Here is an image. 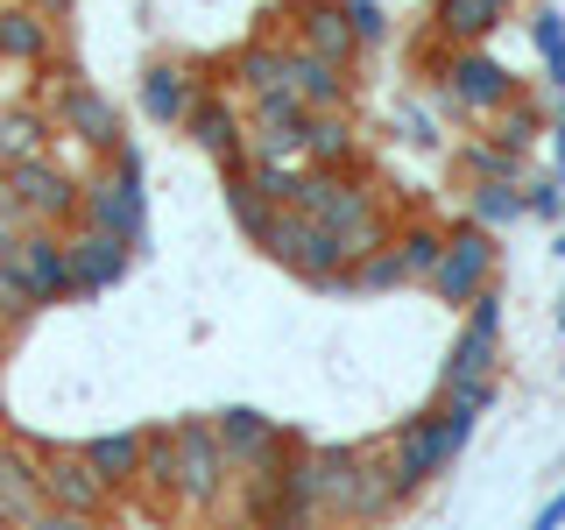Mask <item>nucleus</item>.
Here are the masks:
<instances>
[{
  "instance_id": "nucleus-1",
  "label": "nucleus",
  "mask_w": 565,
  "mask_h": 530,
  "mask_svg": "<svg viewBox=\"0 0 565 530\" xmlns=\"http://www.w3.org/2000/svg\"><path fill=\"white\" fill-rule=\"evenodd\" d=\"M78 226L128 241L135 255L149 247V191H141V149H135V141H120V149H114V170H106V177H85Z\"/></svg>"
},
{
  "instance_id": "nucleus-2",
  "label": "nucleus",
  "mask_w": 565,
  "mask_h": 530,
  "mask_svg": "<svg viewBox=\"0 0 565 530\" xmlns=\"http://www.w3.org/2000/svg\"><path fill=\"white\" fill-rule=\"evenodd\" d=\"M262 255H276L290 276H305L311 290H326V297H340L347 276H353L347 241L332 234V226H318L311 212H276V226H269V241H262Z\"/></svg>"
},
{
  "instance_id": "nucleus-3",
  "label": "nucleus",
  "mask_w": 565,
  "mask_h": 530,
  "mask_svg": "<svg viewBox=\"0 0 565 530\" xmlns=\"http://www.w3.org/2000/svg\"><path fill=\"white\" fill-rule=\"evenodd\" d=\"M234 459H226L220 432H212V417H184L177 424V509H191V517H205V509L226 502V488H234Z\"/></svg>"
},
{
  "instance_id": "nucleus-4",
  "label": "nucleus",
  "mask_w": 565,
  "mask_h": 530,
  "mask_svg": "<svg viewBox=\"0 0 565 530\" xmlns=\"http://www.w3.org/2000/svg\"><path fill=\"white\" fill-rule=\"evenodd\" d=\"M438 99H446V114H459V120H494L502 106L523 99V85H516V71L494 64L488 50H452L446 71H438Z\"/></svg>"
},
{
  "instance_id": "nucleus-5",
  "label": "nucleus",
  "mask_w": 565,
  "mask_h": 530,
  "mask_svg": "<svg viewBox=\"0 0 565 530\" xmlns=\"http://www.w3.org/2000/svg\"><path fill=\"white\" fill-rule=\"evenodd\" d=\"M494 269H502V247H494V234H488L481 220H459L446 262H438V276L424 283V290H431L438 305L467 311V305H481V297L494 290Z\"/></svg>"
},
{
  "instance_id": "nucleus-6",
  "label": "nucleus",
  "mask_w": 565,
  "mask_h": 530,
  "mask_svg": "<svg viewBox=\"0 0 565 530\" xmlns=\"http://www.w3.org/2000/svg\"><path fill=\"white\" fill-rule=\"evenodd\" d=\"M494 368H502V290H488L481 305H467V326H459V340L446 353V375H438V396L494 382Z\"/></svg>"
},
{
  "instance_id": "nucleus-7",
  "label": "nucleus",
  "mask_w": 565,
  "mask_h": 530,
  "mask_svg": "<svg viewBox=\"0 0 565 530\" xmlns=\"http://www.w3.org/2000/svg\"><path fill=\"white\" fill-rule=\"evenodd\" d=\"M0 184L22 199L29 226H78V177H71L57 156H29V163H8L0 170Z\"/></svg>"
},
{
  "instance_id": "nucleus-8",
  "label": "nucleus",
  "mask_w": 565,
  "mask_h": 530,
  "mask_svg": "<svg viewBox=\"0 0 565 530\" xmlns=\"http://www.w3.org/2000/svg\"><path fill=\"white\" fill-rule=\"evenodd\" d=\"M35 467H43V495L50 509H71V517H99L114 509V488L93 474V459H85L78 446H50V438H35Z\"/></svg>"
},
{
  "instance_id": "nucleus-9",
  "label": "nucleus",
  "mask_w": 565,
  "mask_h": 530,
  "mask_svg": "<svg viewBox=\"0 0 565 530\" xmlns=\"http://www.w3.org/2000/svg\"><path fill=\"white\" fill-rule=\"evenodd\" d=\"M305 128H311V106L297 93L247 99V156L255 163H305Z\"/></svg>"
},
{
  "instance_id": "nucleus-10",
  "label": "nucleus",
  "mask_w": 565,
  "mask_h": 530,
  "mask_svg": "<svg viewBox=\"0 0 565 530\" xmlns=\"http://www.w3.org/2000/svg\"><path fill=\"white\" fill-rule=\"evenodd\" d=\"M50 120H57V135L71 141H85V149H99V156H114L120 141V114H114V99L99 93V85H85L78 71H64L57 78V106H50Z\"/></svg>"
},
{
  "instance_id": "nucleus-11",
  "label": "nucleus",
  "mask_w": 565,
  "mask_h": 530,
  "mask_svg": "<svg viewBox=\"0 0 565 530\" xmlns=\"http://www.w3.org/2000/svg\"><path fill=\"white\" fill-rule=\"evenodd\" d=\"M212 432H220L226 459H234V474H255V467H276V459L297 453V438L282 432L276 417L247 411V403H226V411H212Z\"/></svg>"
},
{
  "instance_id": "nucleus-12",
  "label": "nucleus",
  "mask_w": 565,
  "mask_h": 530,
  "mask_svg": "<svg viewBox=\"0 0 565 530\" xmlns=\"http://www.w3.org/2000/svg\"><path fill=\"white\" fill-rule=\"evenodd\" d=\"M43 509L50 495H43V467H35V438L14 432L0 446V530H29Z\"/></svg>"
},
{
  "instance_id": "nucleus-13",
  "label": "nucleus",
  "mask_w": 565,
  "mask_h": 530,
  "mask_svg": "<svg viewBox=\"0 0 565 530\" xmlns=\"http://www.w3.org/2000/svg\"><path fill=\"white\" fill-rule=\"evenodd\" d=\"M205 99V78H199V64H184V57H163V64H149L141 71V114L156 120V128H184L191 120V106Z\"/></svg>"
},
{
  "instance_id": "nucleus-14",
  "label": "nucleus",
  "mask_w": 565,
  "mask_h": 530,
  "mask_svg": "<svg viewBox=\"0 0 565 530\" xmlns=\"http://www.w3.org/2000/svg\"><path fill=\"white\" fill-rule=\"evenodd\" d=\"M184 135L199 141V149H205L220 170H241V163H247V114H241V106L226 99V93H205L199 106H191Z\"/></svg>"
},
{
  "instance_id": "nucleus-15",
  "label": "nucleus",
  "mask_w": 565,
  "mask_h": 530,
  "mask_svg": "<svg viewBox=\"0 0 565 530\" xmlns=\"http://www.w3.org/2000/svg\"><path fill=\"white\" fill-rule=\"evenodd\" d=\"M290 14H297V50H311V57L353 71L361 35H353V22H347V0H290Z\"/></svg>"
},
{
  "instance_id": "nucleus-16",
  "label": "nucleus",
  "mask_w": 565,
  "mask_h": 530,
  "mask_svg": "<svg viewBox=\"0 0 565 530\" xmlns=\"http://www.w3.org/2000/svg\"><path fill=\"white\" fill-rule=\"evenodd\" d=\"M22 276L35 283V297H43V305H57V297H78L71 241L57 234V226H29V234H22Z\"/></svg>"
},
{
  "instance_id": "nucleus-17",
  "label": "nucleus",
  "mask_w": 565,
  "mask_h": 530,
  "mask_svg": "<svg viewBox=\"0 0 565 530\" xmlns=\"http://www.w3.org/2000/svg\"><path fill=\"white\" fill-rule=\"evenodd\" d=\"M64 241H71V269H78V297L114 290V283L128 276V262H135V247H128V241L93 234V226H64Z\"/></svg>"
},
{
  "instance_id": "nucleus-18",
  "label": "nucleus",
  "mask_w": 565,
  "mask_h": 530,
  "mask_svg": "<svg viewBox=\"0 0 565 530\" xmlns=\"http://www.w3.org/2000/svg\"><path fill=\"white\" fill-rule=\"evenodd\" d=\"M57 29L35 0H0V64H50Z\"/></svg>"
},
{
  "instance_id": "nucleus-19",
  "label": "nucleus",
  "mask_w": 565,
  "mask_h": 530,
  "mask_svg": "<svg viewBox=\"0 0 565 530\" xmlns=\"http://www.w3.org/2000/svg\"><path fill=\"white\" fill-rule=\"evenodd\" d=\"M226 78H234L247 99L290 93V43H276V35H255V43H241L234 57H226Z\"/></svg>"
},
{
  "instance_id": "nucleus-20",
  "label": "nucleus",
  "mask_w": 565,
  "mask_h": 530,
  "mask_svg": "<svg viewBox=\"0 0 565 530\" xmlns=\"http://www.w3.org/2000/svg\"><path fill=\"white\" fill-rule=\"evenodd\" d=\"M78 453L93 459V474L114 495H128L141 481V459H149V424H141V432H99V438H85Z\"/></svg>"
},
{
  "instance_id": "nucleus-21",
  "label": "nucleus",
  "mask_w": 565,
  "mask_h": 530,
  "mask_svg": "<svg viewBox=\"0 0 565 530\" xmlns=\"http://www.w3.org/2000/svg\"><path fill=\"white\" fill-rule=\"evenodd\" d=\"M290 93L305 99L311 114H347L353 78H347V64H326V57H311V50L290 43Z\"/></svg>"
},
{
  "instance_id": "nucleus-22",
  "label": "nucleus",
  "mask_w": 565,
  "mask_h": 530,
  "mask_svg": "<svg viewBox=\"0 0 565 530\" xmlns=\"http://www.w3.org/2000/svg\"><path fill=\"white\" fill-rule=\"evenodd\" d=\"M403 502H411V488L396 481V459L367 446V453H361V488H353V517H347V523H382V517H396Z\"/></svg>"
},
{
  "instance_id": "nucleus-23",
  "label": "nucleus",
  "mask_w": 565,
  "mask_h": 530,
  "mask_svg": "<svg viewBox=\"0 0 565 530\" xmlns=\"http://www.w3.org/2000/svg\"><path fill=\"white\" fill-rule=\"evenodd\" d=\"M502 14H509V0H438L431 22H438V35H446L452 50H481L488 35L502 29Z\"/></svg>"
},
{
  "instance_id": "nucleus-24",
  "label": "nucleus",
  "mask_w": 565,
  "mask_h": 530,
  "mask_svg": "<svg viewBox=\"0 0 565 530\" xmlns=\"http://www.w3.org/2000/svg\"><path fill=\"white\" fill-rule=\"evenodd\" d=\"M305 163H311V170H353V163H361V135H353L347 114H311V128H305Z\"/></svg>"
},
{
  "instance_id": "nucleus-25",
  "label": "nucleus",
  "mask_w": 565,
  "mask_h": 530,
  "mask_svg": "<svg viewBox=\"0 0 565 530\" xmlns=\"http://www.w3.org/2000/svg\"><path fill=\"white\" fill-rule=\"evenodd\" d=\"M50 135H57V120L43 106H8L0 114V170L29 163V156H50Z\"/></svg>"
},
{
  "instance_id": "nucleus-26",
  "label": "nucleus",
  "mask_w": 565,
  "mask_h": 530,
  "mask_svg": "<svg viewBox=\"0 0 565 530\" xmlns=\"http://www.w3.org/2000/svg\"><path fill=\"white\" fill-rule=\"evenodd\" d=\"M226 177V212H234V226H241V234L247 241H269V226H276V212L282 205H269V199H262V184H255V163H241V170H220Z\"/></svg>"
},
{
  "instance_id": "nucleus-27",
  "label": "nucleus",
  "mask_w": 565,
  "mask_h": 530,
  "mask_svg": "<svg viewBox=\"0 0 565 530\" xmlns=\"http://www.w3.org/2000/svg\"><path fill=\"white\" fill-rule=\"evenodd\" d=\"M446 247H452V226H438V220H403L396 226V255H403V269H411V283H431L438 262H446Z\"/></svg>"
},
{
  "instance_id": "nucleus-28",
  "label": "nucleus",
  "mask_w": 565,
  "mask_h": 530,
  "mask_svg": "<svg viewBox=\"0 0 565 530\" xmlns=\"http://www.w3.org/2000/svg\"><path fill=\"white\" fill-rule=\"evenodd\" d=\"M163 509H177V424H149V459H141V481Z\"/></svg>"
},
{
  "instance_id": "nucleus-29",
  "label": "nucleus",
  "mask_w": 565,
  "mask_h": 530,
  "mask_svg": "<svg viewBox=\"0 0 565 530\" xmlns=\"http://www.w3.org/2000/svg\"><path fill=\"white\" fill-rule=\"evenodd\" d=\"M467 220H481L488 234L516 226V220H530V191L523 184H467Z\"/></svg>"
},
{
  "instance_id": "nucleus-30",
  "label": "nucleus",
  "mask_w": 565,
  "mask_h": 530,
  "mask_svg": "<svg viewBox=\"0 0 565 530\" xmlns=\"http://www.w3.org/2000/svg\"><path fill=\"white\" fill-rule=\"evenodd\" d=\"M459 170H467L473 184H523V156H516V149H502L494 135L467 141V149H459Z\"/></svg>"
},
{
  "instance_id": "nucleus-31",
  "label": "nucleus",
  "mask_w": 565,
  "mask_h": 530,
  "mask_svg": "<svg viewBox=\"0 0 565 530\" xmlns=\"http://www.w3.org/2000/svg\"><path fill=\"white\" fill-rule=\"evenodd\" d=\"M411 283V269H403V255H396V241L375 247V255H361L353 262V276H347V290H361V297H375V290H403Z\"/></svg>"
},
{
  "instance_id": "nucleus-32",
  "label": "nucleus",
  "mask_w": 565,
  "mask_h": 530,
  "mask_svg": "<svg viewBox=\"0 0 565 530\" xmlns=\"http://www.w3.org/2000/svg\"><path fill=\"white\" fill-rule=\"evenodd\" d=\"M43 311V297H35V283L22 276V262H0V326H29V318Z\"/></svg>"
},
{
  "instance_id": "nucleus-33",
  "label": "nucleus",
  "mask_w": 565,
  "mask_h": 530,
  "mask_svg": "<svg viewBox=\"0 0 565 530\" xmlns=\"http://www.w3.org/2000/svg\"><path fill=\"white\" fill-rule=\"evenodd\" d=\"M530 43H537V57H544V78H552V93L565 85V22L552 8H537L530 14Z\"/></svg>"
},
{
  "instance_id": "nucleus-34",
  "label": "nucleus",
  "mask_w": 565,
  "mask_h": 530,
  "mask_svg": "<svg viewBox=\"0 0 565 530\" xmlns=\"http://www.w3.org/2000/svg\"><path fill=\"white\" fill-rule=\"evenodd\" d=\"M488 128H494V141H502V149H516V156H523L530 141H537L544 114H537V106H530V99H516V106H502V114H494Z\"/></svg>"
},
{
  "instance_id": "nucleus-35",
  "label": "nucleus",
  "mask_w": 565,
  "mask_h": 530,
  "mask_svg": "<svg viewBox=\"0 0 565 530\" xmlns=\"http://www.w3.org/2000/svg\"><path fill=\"white\" fill-rule=\"evenodd\" d=\"M347 22H353V35H361V50L388 43V8L382 0H347Z\"/></svg>"
},
{
  "instance_id": "nucleus-36",
  "label": "nucleus",
  "mask_w": 565,
  "mask_h": 530,
  "mask_svg": "<svg viewBox=\"0 0 565 530\" xmlns=\"http://www.w3.org/2000/svg\"><path fill=\"white\" fill-rule=\"evenodd\" d=\"M530 220H565V191H558V177L530 184Z\"/></svg>"
},
{
  "instance_id": "nucleus-37",
  "label": "nucleus",
  "mask_w": 565,
  "mask_h": 530,
  "mask_svg": "<svg viewBox=\"0 0 565 530\" xmlns=\"http://www.w3.org/2000/svg\"><path fill=\"white\" fill-rule=\"evenodd\" d=\"M29 530H106V523H99V517H71V509H43Z\"/></svg>"
},
{
  "instance_id": "nucleus-38",
  "label": "nucleus",
  "mask_w": 565,
  "mask_h": 530,
  "mask_svg": "<svg viewBox=\"0 0 565 530\" xmlns=\"http://www.w3.org/2000/svg\"><path fill=\"white\" fill-rule=\"evenodd\" d=\"M558 128H552V149H558V163H552V177H558V191H565V85H558Z\"/></svg>"
},
{
  "instance_id": "nucleus-39",
  "label": "nucleus",
  "mask_w": 565,
  "mask_h": 530,
  "mask_svg": "<svg viewBox=\"0 0 565 530\" xmlns=\"http://www.w3.org/2000/svg\"><path fill=\"white\" fill-rule=\"evenodd\" d=\"M22 234H29V226H14V220H0V262H22Z\"/></svg>"
},
{
  "instance_id": "nucleus-40",
  "label": "nucleus",
  "mask_w": 565,
  "mask_h": 530,
  "mask_svg": "<svg viewBox=\"0 0 565 530\" xmlns=\"http://www.w3.org/2000/svg\"><path fill=\"white\" fill-rule=\"evenodd\" d=\"M558 523H565V488H558V495H552V502H544V509H537V517H530V530H558Z\"/></svg>"
},
{
  "instance_id": "nucleus-41",
  "label": "nucleus",
  "mask_w": 565,
  "mask_h": 530,
  "mask_svg": "<svg viewBox=\"0 0 565 530\" xmlns=\"http://www.w3.org/2000/svg\"><path fill=\"white\" fill-rule=\"evenodd\" d=\"M8 438H14V432H8V411H0V446H8Z\"/></svg>"
},
{
  "instance_id": "nucleus-42",
  "label": "nucleus",
  "mask_w": 565,
  "mask_h": 530,
  "mask_svg": "<svg viewBox=\"0 0 565 530\" xmlns=\"http://www.w3.org/2000/svg\"><path fill=\"white\" fill-rule=\"evenodd\" d=\"M0 361H8V326H0Z\"/></svg>"
},
{
  "instance_id": "nucleus-43",
  "label": "nucleus",
  "mask_w": 565,
  "mask_h": 530,
  "mask_svg": "<svg viewBox=\"0 0 565 530\" xmlns=\"http://www.w3.org/2000/svg\"><path fill=\"white\" fill-rule=\"evenodd\" d=\"M35 8H64V0H35Z\"/></svg>"
},
{
  "instance_id": "nucleus-44",
  "label": "nucleus",
  "mask_w": 565,
  "mask_h": 530,
  "mask_svg": "<svg viewBox=\"0 0 565 530\" xmlns=\"http://www.w3.org/2000/svg\"><path fill=\"white\" fill-rule=\"evenodd\" d=\"M558 332H565V305H558Z\"/></svg>"
}]
</instances>
